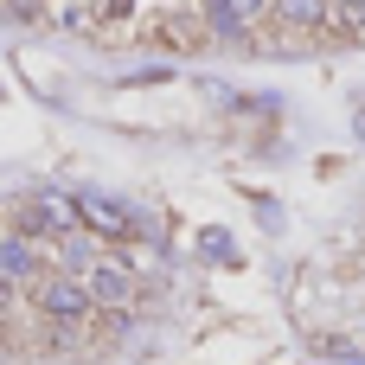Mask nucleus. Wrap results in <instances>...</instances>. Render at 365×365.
<instances>
[{
  "mask_svg": "<svg viewBox=\"0 0 365 365\" xmlns=\"http://www.w3.org/2000/svg\"><path fill=\"white\" fill-rule=\"evenodd\" d=\"M0 308H6V269H0Z\"/></svg>",
  "mask_w": 365,
  "mask_h": 365,
  "instance_id": "obj_11",
  "label": "nucleus"
},
{
  "mask_svg": "<svg viewBox=\"0 0 365 365\" xmlns=\"http://www.w3.org/2000/svg\"><path fill=\"white\" fill-rule=\"evenodd\" d=\"M340 13H346L353 26H365V0H340Z\"/></svg>",
  "mask_w": 365,
  "mask_h": 365,
  "instance_id": "obj_9",
  "label": "nucleus"
},
{
  "mask_svg": "<svg viewBox=\"0 0 365 365\" xmlns=\"http://www.w3.org/2000/svg\"><path fill=\"white\" fill-rule=\"evenodd\" d=\"M90 295H96V302H122V295H128V276H122V269H90Z\"/></svg>",
  "mask_w": 365,
  "mask_h": 365,
  "instance_id": "obj_4",
  "label": "nucleus"
},
{
  "mask_svg": "<svg viewBox=\"0 0 365 365\" xmlns=\"http://www.w3.org/2000/svg\"><path fill=\"white\" fill-rule=\"evenodd\" d=\"M64 269H90V244L83 237H64Z\"/></svg>",
  "mask_w": 365,
  "mask_h": 365,
  "instance_id": "obj_8",
  "label": "nucleus"
},
{
  "mask_svg": "<svg viewBox=\"0 0 365 365\" xmlns=\"http://www.w3.org/2000/svg\"><path fill=\"white\" fill-rule=\"evenodd\" d=\"M0 269H6V282H13V276H32V250H26L19 237H6V244H0Z\"/></svg>",
  "mask_w": 365,
  "mask_h": 365,
  "instance_id": "obj_6",
  "label": "nucleus"
},
{
  "mask_svg": "<svg viewBox=\"0 0 365 365\" xmlns=\"http://www.w3.org/2000/svg\"><path fill=\"white\" fill-rule=\"evenodd\" d=\"M257 6H263V0H205V13H212V26H218L225 38H231V32H244V19H250Z\"/></svg>",
  "mask_w": 365,
  "mask_h": 365,
  "instance_id": "obj_2",
  "label": "nucleus"
},
{
  "mask_svg": "<svg viewBox=\"0 0 365 365\" xmlns=\"http://www.w3.org/2000/svg\"><path fill=\"white\" fill-rule=\"evenodd\" d=\"M199 250H205L212 263H231V257H237V244H231L225 231H205V237H199Z\"/></svg>",
  "mask_w": 365,
  "mask_h": 365,
  "instance_id": "obj_7",
  "label": "nucleus"
},
{
  "mask_svg": "<svg viewBox=\"0 0 365 365\" xmlns=\"http://www.w3.org/2000/svg\"><path fill=\"white\" fill-rule=\"evenodd\" d=\"M45 308H51L58 321H77V314L90 308V289H83V282H71V276H58V282L45 289Z\"/></svg>",
  "mask_w": 365,
  "mask_h": 365,
  "instance_id": "obj_1",
  "label": "nucleus"
},
{
  "mask_svg": "<svg viewBox=\"0 0 365 365\" xmlns=\"http://www.w3.org/2000/svg\"><path fill=\"white\" fill-rule=\"evenodd\" d=\"M77 218H96V231H128V212H122V205H109V199H96V192H83V199H77Z\"/></svg>",
  "mask_w": 365,
  "mask_h": 365,
  "instance_id": "obj_3",
  "label": "nucleus"
},
{
  "mask_svg": "<svg viewBox=\"0 0 365 365\" xmlns=\"http://www.w3.org/2000/svg\"><path fill=\"white\" fill-rule=\"evenodd\" d=\"M353 128H359V141H365V109H359V115H353Z\"/></svg>",
  "mask_w": 365,
  "mask_h": 365,
  "instance_id": "obj_10",
  "label": "nucleus"
},
{
  "mask_svg": "<svg viewBox=\"0 0 365 365\" xmlns=\"http://www.w3.org/2000/svg\"><path fill=\"white\" fill-rule=\"evenodd\" d=\"M276 13H282L289 26H321V13H327V0H276Z\"/></svg>",
  "mask_w": 365,
  "mask_h": 365,
  "instance_id": "obj_5",
  "label": "nucleus"
}]
</instances>
